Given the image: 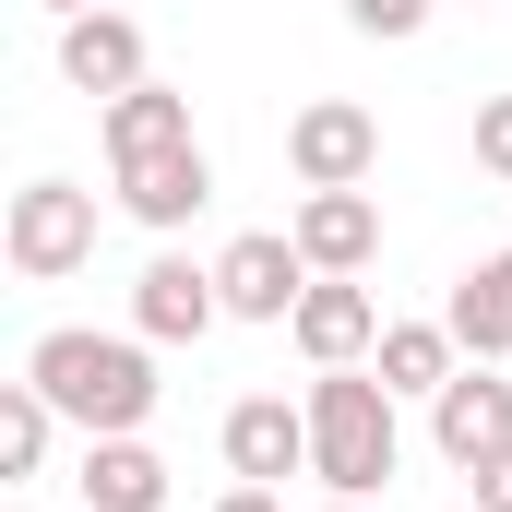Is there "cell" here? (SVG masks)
Segmentation results:
<instances>
[{"mask_svg":"<svg viewBox=\"0 0 512 512\" xmlns=\"http://www.w3.org/2000/svg\"><path fill=\"white\" fill-rule=\"evenodd\" d=\"M286 334H298V358H310V370H358V358L382 346V298H370L358 274H310V298H298V322H286Z\"/></svg>","mask_w":512,"mask_h":512,"instance_id":"obj_9","label":"cell"},{"mask_svg":"<svg viewBox=\"0 0 512 512\" xmlns=\"http://www.w3.org/2000/svg\"><path fill=\"white\" fill-rule=\"evenodd\" d=\"M298 405H310V477H322V501H370L393 465H405V429H393L405 393L382 370H322Z\"/></svg>","mask_w":512,"mask_h":512,"instance_id":"obj_2","label":"cell"},{"mask_svg":"<svg viewBox=\"0 0 512 512\" xmlns=\"http://www.w3.org/2000/svg\"><path fill=\"white\" fill-rule=\"evenodd\" d=\"M286 239L310 251V274H370V262H382V203H370V191H310Z\"/></svg>","mask_w":512,"mask_h":512,"instance_id":"obj_12","label":"cell"},{"mask_svg":"<svg viewBox=\"0 0 512 512\" xmlns=\"http://www.w3.org/2000/svg\"><path fill=\"white\" fill-rule=\"evenodd\" d=\"M215 512H286V501H274V489H251V477H239V489H227V501H215Z\"/></svg>","mask_w":512,"mask_h":512,"instance_id":"obj_21","label":"cell"},{"mask_svg":"<svg viewBox=\"0 0 512 512\" xmlns=\"http://www.w3.org/2000/svg\"><path fill=\"white\" fill-rule=\"evenodd\" d=\"M465 512H477V501H465Z\"/></svg>","mask_w":512,"mask_h":512,"instance_id":"obj_25","label":"cell"},{"mask_svg":"<svg viewBox=\"0 0 512 512\" xmlns=\"http://www.w3.org/2000/svg\"><path fill=\"white\" fill-rule=\"evenodd\" d=\"M96 131H108V167L167 155V143H191V96H179V84H131V96H108V108H96Z\"/></svg>","mask_w":512,"mask_h":512,"instance_id":"obj_15","label":"cell"},{"mask_svg":"<svg viewBox=\"0 0 512 512\" xmlns=\"http://www.w3.org/2000/svg\"><path fill=\"white\" fill-rule=\"evenodd\" d=\"M48 429H72V417H60L36 382H12V393H0V489H24V477L48 465Z\"/></svg>","mask_w":512,"mask_h":512,"instance_id":"obj_17","label":"cell"},{"mask_svg":"<svg viewBox=\"0 0 512 512\" xmlns=\"http://www.w3.org/2000/svg\"><path fill=\"white\" fill-rule=\"evenodd\" d=\"M429 12H441V0H346V24H358V36H417Z\"/></svg>","mask_w":512,"mask_h":512,"instance_id":"obj_18","label":"cell"},{"mask_svg":"<svg viewBox=\"0 0 512 512\" xmlns=\"http://www.w3.org/2000/svg\"><path fill=\"white\" fill-rule=\"evenodd\" d=\"M72 512H84V501H72Z\"/></svg>","mask_w":512,"mask_h":512,"instance_id":"obj_24","label":"cell"},{"mask_svg":"<svg viewBox=\"0 0 512 512\" xmlns=\"http://www.w3.org/2000/svg\"><path fill=\"white\" fill-rule=\"evenodd\" d=\"M36 12H60V24H72V12H96V0H36Z\"/></svg>","mask_w":512,"mask_h":512,"instance_id":"obj_22","label":"cell"},{"mask_svg":"<svg viewBox=\"0 0 512 512\" xmlns=\"http://www.w3.org/2000/svg\"><path fill=\"white\" fill-rule=\"evenodd\" d=\"M108 179H120V215H143V227H191V215L215 203V155H203V143L131 155V167H108Z\"/></svg>","mask_w":512,"mask_h":512,"instance_id":"obj_11","label":"cell"},{"mask_svg":"<svg viewBox=\"0 0 512 512\" xmlns=\"http://www.w3.org/2000/svg\"><path fill=\"white\" fill-rule=\"evenodd\" d=\"M322 512H370V501H322Z\"/></svg>","mask_w":512,"mask_h":512,"instance_id":"obj_23","label":"cell"},{"mask_svg":"<svg viewBox=\"0 0 512 512\" xmlns=\"http://www.w3.org/2000/svg\"><path fill=\"white\" fill-rule=\"evenodd\" d=\"M227 477H251V489L310 477V405H286V393H239V405H227Z\"/></svg>","mask_w":512,"mask_h":512,"instance_id":"obj_8","label":"cell"},{"mask_svg":"<svg viewBox=\"0 0 512 512\" xmlns=\"http://www.w3.org/2000/svg\"><path fill=\"white\" fill-rule=\"evenodd\" d=\"M477 512H512V441L489 453V465H477Z\"/></svg>","mask_w":512,"mask_h":512,"instance_id":"obj_20","label":"cell"},{"mask_svg":"<svg viewBox=\"0 0 512 512\" xmlns=\"http://www.w3.org/2000/svg\"><path fill=\"white\" fill-rule=\"evenodd\" d=\"M24 382L48 393L84 441H120V429L155 417V346H143V334H84V322H60V334L24 346Z\"/></svg>","mask_w":512,"mask_h":512,"instance_id":"obj_1","label":"cell"},{"mask_svg":"<svg viewBox=\"0 0 512 512\" xmlns=\"http://www.w3.org/2000/svg\"><path fill=\"white\" fill-rule=\"evenodd\" d=\"M370 370L393 393H441L465 370V346H453V322H382V346H370Z\"/></svg>","mask_w":512,"mask_h":512,"instance_id":"obj_16","label":"cell"},{"mask_svg":"<svg viewBox=\"0 0 512 512\" xmlns=\"http://www.w3.org/2000/svg\"><path fill=\"white\" fill-rule=\"evenodd\" d=\"M441 322H453V346H465V358H512V251L465 262V274H453V310H441Z\"/></svg>","mask_w":512,"mask_h":512,"instance_id":"obj_14","label":"cell"},{"mask_svg":"<svg viewBox=\"0 0 512 512\" xmlns=\"http://www.w3.org/2000/svg\"><path fill=\"white\" fill-rule=\"evenodd\" d=\"M215 322H227V286H215V262L155 251L143 274H131V334H143V346H203Z\"/></svg>","mask_w":512,"mask_h":512,"instance_id":"obj_5","label":"cell"},{"mask_svg":"<svg viewBox=\"0 0 512 512\" xmlns=\"http://www.w3.org/2000/svg\"><path fill=\"white\" fill-rule=\"evenodd\" d=\"M477 167L512 179V96H477Z\"/></svg>","mask_w":512,"mask_h":512,"instance_id":"obj_19","label":"cell"},{"mask_svg":"<svg viewBox=\"0 0 512 512\" xmlns=\"http://www.w3.org/2000/svg\"><path fill=\"white\" fill-rule=\"evenodd\" d=\"M429 441H441V465H465V477H477V465L512 441V382L489 370V358H465L453 382L429 393Z\"/></svg>","mask_w":512,"mask_h":512,"instance_id":"obj_7","label":"cell"},{"mask_svg":"<svg viewBox=\"0 0 512 512\" xmlns=\"http://www.w3.org/2000/svg\"><path fill=\"white\" fill-rule=\"evenodd\" d=\"M286 167H298V191H370L382 120H370L358 96H310V108L286 120Z\"/></svg>","mask_w":512,"mask_h":512,"instance_id":"obj_4","label":"cell"},{"mask_svg":"<svg viewBox=\"0 0 512 512\" xmlns=\"http://www.w3.org/2000/svg\"><path fill=\"white\" fill-rule=\"evenodd\" d=\"M84 512H167V465H155V441H143V429L84 441Z\"/></svg>","mask_w":512,"mask_h":512,"instance_id":"obj_13","label":"cell"},{"mask_svg":"<svg viewBox=\"0 0 512 512\" xmlns=\"http://www.w3.org/2000/svg\"><path fill=\"white\" fill-rule=\"evenodd\" d=\"M60 84L96 96V108L131 96V84H155V72H143V24H131V12H72V24H60Z\"/></svg>","mask_w":512,"mask_h":512,"instance_id":"obj_10","label":"cell"},{"mask_svg":"<svg viewBox=\"0 0 512 512\" xmlns=\"http://www.w3.org/2000/svg\"><path fill=\"white\" fill-rule=\"evenodd\" d=\"M0 262H12L24 286L84 274V262H96V191H72V179H24L12 215H0Z\"/></svg>","mask_w":512,"mask_h":512,"instance_id":"obj_3","label":"cell"},{"mask_svg":"<svg viewBox=\"0 0 512 512\" xmlns=\"http://www.w3.org/2000/svg\"><path fill=\"white\" fill-rule=\"evenodd\" d=\"M215 286H227V322H298V298H310V251L274 239V227H251V239L215 251Z\"/></svg>","mask_w":512,"mask_h":512,"instance_id":"obj_6","label":"cell"}]
</instances>
